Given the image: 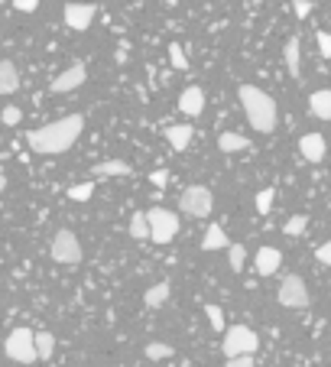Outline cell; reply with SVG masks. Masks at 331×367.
Wrapping results in <instances>:
<instances>
[{
  "label": "cell",
  "mask_w": 331,
  "mask_h": 367,
  "mask_svg": "<svg viewBox=\"0 0 331 367\" xmlns=\"http://www.w3.org/2000/svg\"><path fill=\"white\" fill-rule=\"evenodd\" d=\"M179 111L189 114V117H201V111H205V91L199 85H189L179 94Z\"/></svg>",
  "instance_id": "7c38bea8"
},
{
  "label": "cell",
  "mask_w": 331,
  "mask_h": 367,
  "mask_svg": "<svg viewBox=\"0 0 331 367\" xmlns=\"http://www.w3.org/2000/svg\"><path fill=\"white\" fill-rule=\"evenodd\" d=\"M309 107H312V114L318 117V121H331V91H328V88H322V91H312V98H309Z\"/></svg>",
  "instance_id": "ac0fdd59"
},
{
  "label": "cell",
  "mask_w": 331,
  "mask_h": 367,
  "mask_svg": "<svg viewBox=\"0 0 331 367\" xmlns=\"http://www.w3.org/2000/svg\"><path fill=\"white\" fill-rule=\"evenodd\" d=\"M33 348H36V361H49L56 354V335L52 331H33Z\"/></svg>",
  "instance_id": "e0dca14e"
},
{
  "label": "cell",
  "mask_w": 331,
  "mask_h": 367,
  "mask_svg": "<svg viewBox=\"0 0 331 367\" xmlns=\"http://www.w3.org/2000/svg\"><path fill=\"white\" fill-rule=\"evenodd\" d=\"M143 302H146L150 309H160V306H166V302H169V283L162 280V283H156V286H150V290H146V296H143Z\"/></svg>",
  "instance_id": "7402d4cb"
},
{
  "label": "cell",
  "mask_w": 331,
  "mask_h": 367,
  "mask_svg": "<svg viewBox=\"0 0 331 367\" xmlns=\"http://www.w3.org/2000/svg\"><path fill=\"white\" fill-rule=\"evenodd\" d=\"M49 254H52V260L62 264V267H78V264H82V257H85V254H82L78 237L72 234L68 227H62V231L52 237V250H49Z\"/></svg>",
  "instance_id": "8992f818"
},
{
  "label": "cell",
  "mask_w": 331,
  "mask_h": 367,
  "mask_svg": "<svg viewBox=\"0 0 331 367\" xmlns=\"http://www.w3.org/2000/svg\"><path fill=\"white\" fill-rule=\"evenodd\" d=\"M91 192H95V182H82V186L68 188V198H72V202H88V198H91Z\"/></svg>",
  "instance_id": "83f0119b"
},
{
  "label": "cell",
  "mask_w": 331,
  "mask_h": 367,
  "mask_svg": "<svg viewBox=\"0 0 331 367\" xmlns=\"http://www.w3.org/2000/svg\"><path fill=\"white\" fill-rule=\"evenodd\" d=\"M250 147V140H247L244 133H234V130H224L218 137V150L221 153H240V150H247Z\"/></svg>",
  "instance_id": "ffe728a7"
},
{
  "label": "cell",
  "mask_w": 331,
  "mask_h": 367,
  "mask_svg": "<svg viewBox=\"0 0 331 367\" xmlns=\"http://www.w3.org/2000/svg\"><path fill=\"white\" fill-rule=\"evenodd\" d=\"M20 91V68L10 59H0V94Z\"/></svg>",
  "instance_id": "2e32d148"
},
{
  "label": "cell",
  "mask_w": 331,
  "mask_h": 367,
  "mask_svg": "<svg viewBox=\"0 0 331 367\" xmlns=\"http://www.w3.org/2000/svg\"><path fill=\"white\" fill-rule=\"evenodd\" d=\"M169 62H172V68H189V56H185V49L172 43V46H169Z\"/></svg>",
  "instance_id": "f1b7e54d"
},
{
  "label": "cell",
  "mask_w": 331,
  "mask_h": 367,
  "mask_svg": "<svg viewBox=\"0 0 331 367\" xmlns=\"http://www.w3.org/2000/svg\"><path fill=\"white\" fill-rule=\"evenodd\" d=\"M179 208H182V215H189V218H208L211 208H215V195L205 186H189L179 195Z\"/></svg>",
  "instance_id": "5b68a950"
},
{
  "label": "cell",
  "mask_w": 331,
  "mask_h": 367,
  "mask_svg": "<svg viewBox=\"0 0 331 367\" xmlns=\"http://www.w3.org/2000/svg\"><path fill=\"white\" fill-rule=\"evenodd\" d=\"M254 3H263V0H254Z\"/></svg>",
  "instance_id": "f35d334b"
},
{
  "label": "cell",
  "mask_w": 331,
  "mask_h": 367,
  "mask_svg": "<svg viewBox=\"0 0 331 367\" xmlns=\"http://www.w3.org/2000/svg\"><path fill=\"white\" fill-rule=\"evenodd\" d=\"M205 312H208V325L215 331H224V312L218 309V306H205Z\"/></svg>",
  "instance_id": "f546056e"
},
{
  "label": "cell",
  "mask_w": 331,
  "mask_h": 367,
  "mask_svg": "<svg viewBox=\"0 0 331 367\" xmlns=\"http://www.w3.org/2000/svg\"><path fill=\"white\" fill-rule=\"evenodd\" d=\"M13 7H17L20 13H33V10L39 7V0H13Z\"/></svg>",
  "instance_id": "d590c367"
},
{
  "label": "cell",
  "mask_w": 331,
  "mask_h": 367,
  "mask_svg": "<svg viewBox=\"0 0 331 367\" xmlns=\"http://www.w3.org/2000/svg\"><path fill=\"white\" fill-rule=\"evenodd\" d=\"M299 153L305 156V163H322L325 160V137L322 133H305L299 140Z\"/></svg>",
  "instance_id": "4fadbf2b"
},
{
  "label": "cell",
  "mask_w": 331,
  "mask_h": 367,
  "mask_svg": "<svg viewBox=\"0 0 331 367\" xmlns=\"http://www.w3.org/2000/svg\"><path fill=\"white\" fill-rule=\"evenodd\" d=\"M293 10H295V17L299 20L312 17V0H293Z\"/></svg>",
  "instance_id": "d6a6232c"
},
{
  "label": "cell",
  "mask_w": 331,
  "mask_h": 367,
  "mask_svg": "<svg viewBox=\"0 0 331 367\" xmlns=\"http://www.w3.org/2000/svg\"><path fill=\"white\" fill-rule=\"evenodd\" d=\"M273 202H276V188H263V192L256 195V211H260V215H270V211H273Z\"/></svg>",
  "instance_id": "4316f807"
},
{
  "label": "cell",
  "mask_w": 331,
  "mask_h": 367,
  "mask_svg": "<svg viewBox=\"0 0 331 367\" xmlns=\"http://www.w3.org/2000/svg\"><path fill=\"white\" fill-rule=\"evenodd\" d=\"M3 351H7L10 361L17 364H33L36 361V348H33V329H13L3 341Z\"/></svg>",
  "instance_id": "52a82bcc"
},
{
  "label": "cell",
  "mask_w": 331,
  "mask_h": 367,
  "mask_svg": "<svg viewBox=\"0 0 331 367\" xmlns=\"http://www.w3.org/2000/svg\"><path fill=\"white\" fill-rule=\"evenodd\" d=\"M227 367H256L254 354H237V358H227Z\"/></svg>",
  "instance_id": "836d02e7"
},
{
  "label": "cell",
  "mask_w": 331,
  "mask_h": 367,
  "mask_svg": "<svg viewBox=\"0 0 331 367\" xmlns=\"http://www.w3.org/2000/svg\"><path fill=\"white\" fill-rule=\"evenodd\" d=\"M82 130H85V114H68V117H59V121L46 123V127L29 130L26 143L36 156H59V153L75 147Z\"/></svg>",
  "instance_id": "6da1fadb"
},
{
  "label": "cell",
  "mask_w": 331,
  "mask_h": 367,
  "mask_svg": "<svg viewBox=\"0 0 331 367\" xmlns=\"http://www.w3.org/2000/svg\"><path fill=\"white\" fill-rule=\"evenodd\" d=\"M130 237H137V241H146V237H150V225H146V215H143V211H133Z\"/></svg>",
  "instance_id": "cb8c5ba5"
},
{
  "label": "cell",
  "mask_w": 331,
  "mask_h": 367,
  "mask_svg": "<svg viewBox=\"0 0 331 367\" xmlns=\"http://www.w3.org/2000/svg\"><path fill=\"white\" fill-rule=\"evenodd\" d=\"M162 3H169V7H176V3H179V0H162Z\"/></svg>",
  "instance_id": "74e56055"
},
{
  "label": "cell",
  "mask_w": 331,
  "mask_h": 367,
  "mask_svg": "<svg viewBox=\"0 0 331 367\" xmlns=\"http://www.w3.org/2000/svg\"><path fill=\"white\" fill-rule=\"evenodd\" d=\"M20 117H23V114H20V107H17V104H7V107L0 111V121L7 123V127H17V123H20Z\"/></svg>",
  "instance_id": "4dcf8cb0"
},
{
  "label": "cell",
  "mask_w": 331,
  "mask_h": 367,
  "mask_svg": "<svg viewBox=\"0 0 331 367\" xmlns=\"http://www.w3.org/2000/svg\"><path fill=\"white\" fill-rule=\"evenodd\" d=\"M227 247V234L221 225H211L208 231H205V237H201V250H224Z\"/></svg>",
  "instance_id": "44dd1931"
},
{
  "label": "cell",
  "mask_w": 331,
  "mask_h": 367,
  "mask_svg": "<svg viewBox=\"0 0 331 367\" xmlns=\"http://www.w3.org/2000/svg\"><path fill=\"white\" fill-rule=\"evenodd\" d=\"M279 264H283V254H279L276 247H260L254 254V267L260 276H273L276 270H279Z\"/></svg>",
  "instance_id": "8fae6325"
},
{
  "label": "cell",
  "mask_w": 331,
  "mask_h": 367,
  "mask_svg": "<svg viewBox=\"0 0 331 367\" xmlns=\"http://www.w3.org/2000/svg\"><path fill=\"white\" fill-rule=\"evenodd\" d=\"M172 354H176V348L166 345V341H150V345H146V358L150 361H166V358H172Z\"/></svg>",
  "instance_id": "603a6c76"
},
{
  "label": "cell",
  "mask_w": 331,
  "mask_h": 367,
  "mask_svg": "<svg viewBox=\"0 0 331 367\" xmlns=\"http://www.w3.org/2000/svg\"><path fill=\"white\" fill-rule=\"evenodd\" d=\"M146 215V225H150V241L153 244H172L176 234H179V215L169 211V208H150L143 211Z\"/></svg>",
  "instance_id": "3957f363"
},
{
  "label": "cell",
  "mask_w": 331,
  "mask_h": 367,
  "mask_svg": "<svg viewBox=\"0 0 331 367\" xmlns=\"http://www.w3.org/2000/svg\"><path fill=\"white\" fill-rule=\"evenodd\" d=\"M237 98H240V104H244L247 121H250V127H254L256 133H273L276 130L279 111H276V101L263 91V88L240 85V88H237Z\"/></svg>",
  "instance_id": "7a4b0ae2"
},
{
  "label": "cell",
  "mask_w": 331,
  "mask_h": 367,
  "mask_svg": "<svg viewBox=\"0 0 331 367\" xmlns=\"http://www.w3.org/2000/svg\"><path fill=\"white\" fill-rule=\"evenodd\" d=\"M260 348V335H256L250 325H231L224 331V341H221V351L224 358H237V354H256Z\"/></svg>",
  "instance_id": "277c9868"
},
{
  "label": "cell",
  "mask_w": 331,
  "mask_h": 367,
  "mask_svg": "<svg viewBox=\"0 0 331 367\" xmlns=\"http://www.w3.org/2000/svg\"><path fill=\"white\" fill-rule=\"evenodd\" d=\"M305 227H309V218H305V215H293V218H289V221L283 225V234L302 237V234H305Z\"/></svg>",
  "instance_id": "d4e9b609"
},
{
  "label": "cell",
  "mask_w": 331,
  "mask_h": 367,
  "mask_svg": "<svg viewBox=\"0 0 331 367\" xmlns=\"http://www.w3.org/2000/svg\"><path fill=\"white\" fill-rule=\"evenodd\" d=\"M62 13H66V27H72L75 33H85L91 27V20H95V7L91 3H68Z\"/></svg>",
  "instance_id": "30bf717a"
},
{
  "label": "cell",
  "mask_w": 331,
  "mask_h": 367,
  "mask_svg": "<svg viewBox=\"0 0 331 367\" xmlns=\"http://www.w3.org/2000/svg\"><path fill=\"white\" fill-rule=\"evenodd\" d=\"M85 78H88V68L85 62H75V66H68L66 72H59L56 78H52V91L56 94H68V91H75V88L85 85Z\"/></svg>",
  "instance_id": "9c48e42d"
},
{
  "label": "cell",
  "mask_w": 331,
  "mask_h": 367,
  "mask_svg": "<svg viewBox=\"0 0 331 367\" xmlns=\"http://www.w3.org/2000/svg\"><path fill=\"white\" fill-rule=\"evenodd\" d=\"M130 163H123V160H105V163H98L95 166V176L98 179H111V176H130Z\"/></svg>",
  "instance_id": "d6986e66"
},
{
  "label": "cell",
  "mask_w": 331,
  "mask_h": 367,
  "mask_svg": "<svg viewBox=\"0 0 331 367\" xmlns=\"http://www.w3.org/2000/svg\"><path fill=\"white\" fill-rule=\"evenodd\" d=\"M315 257H318V264L322 267H328L331 264V244H322L318 250H315Z\"/></svg>",
  "instance_id": "8d00e7d4"
},
{
  "label": "cell",
  "mask_w": 331,
  "mask_h": 367,
  "mask_svg": "<svg viewBox=\"0 0 331 367\" xmlns=\"http://www.w3.org/2000/svg\"><path fill=\"white\" fill-rule=\"evenodd\" d=\"M302 43H299V36H289L286 39V49H283V56H286V68H289V75L293 78H302Z\"/></svg>",
  "instance_id": "9a60e30c"
},
{
  "label": "cell",
  "mask_w": 331,
  "mask_h": 367,
  "mask_svg": "<svg viewBox=\"0 0 331 367\" xmlns=\"http://www.w3.org/2000/svg\"><path fill=\"white\" fill-rule=\"evenodd\" d=\"M192 137H195L192 123H172V127H166V140H169L172 150H189Z\"/></svg>",
  "instance_id": "5bb4252c"
},
{
  "label": "cell",
  "mask_w": 331,
  "mask_h": 367,
  "mask_svg": "<svg viewBox=\"0 0 331 367\" xmlns=\"http://www.w3.org/2000/svg\"><path fill=\"white\" fill-rule=\"evenodd\" d=\"M150 182H153V186H156V188H162V186H166V182H169V172H166V170H156V172H150Z\"/></svg>",
  "instance_id": "e575fe53"
},
{
  "label": "cell",
  "mask_w": 331,
  "mask_h": 367,
  "mask_svg": "<svg viewBox=\"0 0 331 367\" xmlns=\"http://www.w3.org/2000/svg\"><path fill=\"white\" fill-rule=\"evenodd\" d=\"M315 43H318V56L331 59V36L325 33V29H318V33H315Z\"/></svg>",
  "instance_id": "1f68e13d"
},
{
  "label": "cell",
  "mask_w": 331,
  "mask_h": 367,
  "mask_svg": "<svg viewBox=\"0 0 331 367\" xmlns=\"http://www.w3.org/2000/svg\"><path fill=\"white\" fill-rule=\"evenodd\" d=\"M227 260H231V270L240 274V270H244V260H247V247L244 244H231L227 247Z\"/></svg>",
  "instance_id": "484cf974"
},
{
  "label": "cell",
  "mask_w": 331,
  "mask_h": 367,
  "mask_svg": "<svg viewBox=\"0 0 331 367\" xmlns=\"http://www.w3.org/2000/svg\"><path fill=\"white\" fill-rule=\"evenodd\" d=\"M276 299H279V306H286V309H305V306L312 302V296H309V286H305L302 276L289 274L283 283H279Z\"/></svg>",
  "instance_id": "ba28073f"
}]
</instances>
